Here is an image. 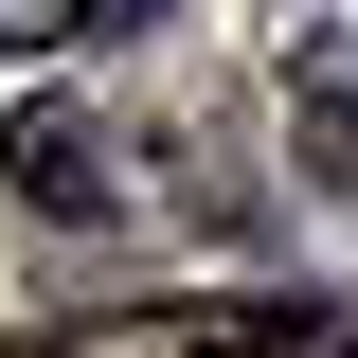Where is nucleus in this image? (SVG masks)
Here are the masks:
<instances>
[{
    "label": "nucleus",
    "mask_w": 358,
    "mask_h": 358,
    "mask_svg": "<svg viewBox=\"0 0 358 358\" xmlns=\"http://www.w3.org/2000/svg\"><path fill=\"white\" fill-rule=\"evenodd\" d=\"M143 358H341V305H197V322H162Z\"/></svg>",
    "instance_id": "nucleus-1"
},
{
    "label": "nucleus",
    "mask_w": 358,
    "mask_h": 358,
    "mask_svg": "<svg viewBox=\"0 0 358 358\" xmlns=\"http://www.w3.org/2000/svg\"><path fill=\"white\" fill-rule=\"evenodd\" d=\"M0 162H18V179H36V197H54V215H108V143H90V126H72V108H36V126H18V143H0Z\"/></svg>",
    "instance_id": "nucleus-2"
},
{
    "label": "nucleus",
    "mask_w": 358,
    "mask_h": 358,
    "mask_svg": "<svg viewBox=\"0 0 358 358\" xmlns=\"http://www.w3.org/2000/svg\"><path fill=\"white\" fill-rule=\"evenodd\" d=\"M162 0H0V54H90V36H143Z\"/></svg>",
    "instance_id": "nucleus-3"
}]
</instances>
